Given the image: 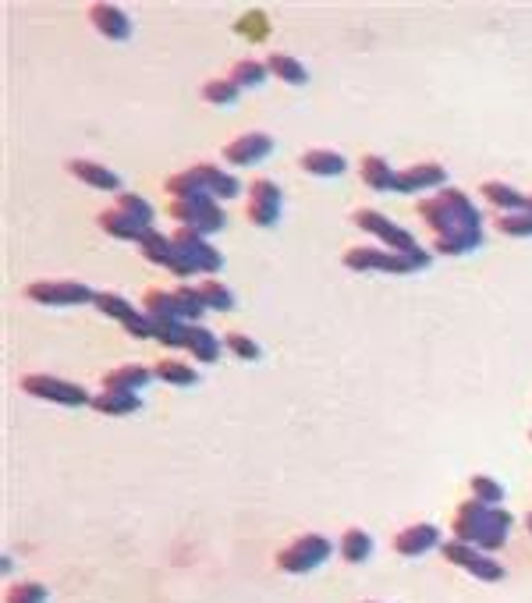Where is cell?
Here are the masks:
<instances>
[{
	"mask_svg": "<svg viewBox=\"0 0 532 603\" xmlns=\"http://www.w3.org/2000/svg\"><path fill=\"white\" fill-rule=\"evenodd\" d=\"M415 213L436 238H455V234L483 238V213L472 206L466 192L458 189H440L430 199H419Z\"/></svg>",
	"mask_w": 532,
	"mask_h": 603,
	"instance_id": "6da1fadb",
	"label": "cell"
},
{
	"mask_svg": "<svg viewBox=\"0 0 532 603\" xmlns=\"http://www.w3.org/2000/svg\"><path fill=\"white\" fill-rule=\"evenodd\" d=\"M352 221H355L359 231H366V234H373V238H380V242H384V249L401 253V255H412L419 270H423V266H430V253H426V249H419V245H415V238H412L401 224H394L391 217H384L380 210H369V206H363V210H355V213H352Z\"/></svg>",
	"mask_w": 532,
	"mask_h": 603,
	"instance_id": "7a4b0ae2",
	"label": "cell"
},
{
	"mask_svg": "<svg viewBox=\"0 0 532 603\" xmlns=\"http://www.w3.org/2000/svg\"><path fill=\"white\" fill-rule=\"evenodd\" d=\"M22 390L39 398V401H54L61 409H82V405L93 409V394L82 383L61 380V377H50V373H29V377H22Z\"/></svg>",
	"mask_w": 532,
	"mask_h": 603,
	"instance_id": "3957f363",
	"label": "cell"
},
{
	"mask_svg": "<svg viewBox=\"0 0 532 603\" xmlns=\"http://www.w3.org/2000/svg\"><path fill=\"white\" fill-rule=\"evenodd\" d=\"M170 217L178 221V227H192V231H200V234H217V231H224V210H220V203L213 199V195H196V199H170Z\"/></svg>",
	"mask_w": 532,
	"mask_h": 603,
	"instance_id": "277c9868",
	"label": "cell"
},
{
	"mask_svg": "<svg viewBox=\"0 0 532 603\" xmlns=\"http://www.w3.org/2000/svg\"><path fill=\"white\" fill-rule=\"evenodd\" d=\"M327 557H331V540L320 536V533H305L295 543H288L284 550H277V568L288 575H309L316 572Z\"/></svg>",
	"mask_w": 532,
	"mask_h": 603,
	"instance_id": "5b68a950",
	"label": "cell"
},
{
	"mask_svg": "<svg viewBox=\"0 0 532 603\" xmlns=\"http://www.w3.org/2000/svg\"><path fill=\"white\" fill-rule=\"evenodd\" d=\"M344 266L355 270V274H369V270H376V274H415L419 270L412 255L376 249V245H355V249H348L344 253Z\"/></svg>",
	"mask_w": 532,
	"mask_h": 603,
	"instance_id": "8992f818",
	"label": "cell"
},
{
	"mask_svg": "<svg viewBox=\"0 0 532 603\" xmlns=\"http://www.w3.org/2000/svg\"><path fill=\"white\" fill-rule=\"evenodd\" d=\"M170 242H174L178 255H181L196 274H217V270H224V255H220V249H213V245L206 242V234H200V231H192V227H178V231L170 234Z\"/></svg>",
	"mask_w": 532,
	"mask_h": 603,
	"instance_id": "52a82bcc",
	"label": "cell"
},
{
	"mask_svg": "<svg viewBox=\"0 0 532 603\" xmlns=\"http://www.w3.org/2000/svg\"><path fill=\"white\" fill-rule=\"evenodd\" d=\"M93 306L100 309L103 317L118 319L132 338H153V317L142 313V309H135L125 295H118V291H97Z\"/></svg>",
	"mask_w": 532,
	"mask_h": 603,
	"instance_id": "ba28073f",
	"label": "cell"
},
{
	"mask_svg": "<svg viewBox=\"0 0 532 603\" xmlns=\"http://www.w3.org/2000/svg\"><path fill=\"white\" fill-rule=\"evenodd\" d=\"M440 554H444L451 565L466 568V572H472L476 578H483V582H500V578H504V565L494 561L486 550L472 546V543H462V540L440 543Z\"/></svg>",
	"mask_w": 532,
	"mask_h": 603,
	"instance_id": "9c48e42d",
	"label": "cell"
},
{
	"mask_svg": "<svg viewBox=\"0 0 532 603\" xmlns=\"http://www.w3.org/2000/svg\"><path fill=\"white\" fill-rule=\"evenodd\" d=\"M22 295L39 306H89L97 298L93 287L78 285V281H33V285H26Z\"/></svg>",
	"mask_w": 532,
	"mask_h": 603,
	"instance_id": "30bf717a",
	"label": "cell"
},
{
	"mask_svg": "<svg viewBox=\"0 0 532 603\" xmlns=\"http://www.w3.org/2000/svg\"><path fill=\"white\" fill-rule=\"evenodd\" d=\"M138 253H142V259H149L153 266H164V270H170V274H178V277H192L196 270L178 255V249H174V242H170V234H160L157 227H146L142 234H138Z\"/></svg>",
	"mask_w": 532,
	"mask_h": 603,
	"instance_id": "8fae6325",
	"label": "cell"
},
{
	"mask_svg": "<svg viewBox=\"0 0 532 603\" xmlns=\"http://www.w3.org/2000/svg\"><path fill=\"white\" fill-rule=\"evenodd\" d=\"M281 203H284V195H281V185L277 182H270V178H260V182H252L249 185V221L256 224V227H273V224L281 221Z\"/></svg>",
	"mask_w": 532,
	"mask_h": 603,
	"instance_id": "7c38bea8",
	"label": "cell"
},
{
	"mask_svg": "<svg viewBox=\"0 0 532 603\" xmlns=\"http://www.w3.org/2000/svg\"><path fill=\"white\" fill-rule=\"evenodd\" d=\"M270 153H273V135H266V131H245L224 146V160L231 167H252Z\"/></svg>",
	"mask_w": 532,
	"mask_h": 603,
	"instance_id": "4fadbf2b",
	"label": "cell"
},
{
	"mask_svg": "<svg viewBox=\"0 0 532 603\" xmlns=\"http://www.w3.org/2000/svg\"><path fill=\"white\" fill-rule=\"evenodd\" d=\"M447 182V167L444 163H415V167H404L394 178V192L401 195H412V192H430L444 189Z\"/></svg>",
	"mask_w": 532,
	"mask_h": 603,
	"instance_id": "5bb4252c",
	"label": "cell"
},
{
	"mask_svg": "<svg viewBox=\"0 0 532 603\" xmlns=\"http://www.w3.org/2000/svg\"><path fill=\"white\" fill-rule=\"evenodd\" d=\"M394 550L401 557H423L430 550H440V529L433 522H419V525H408L394 536Z\"/></svg>",
	"mask_w": 532,
	"mask_h": 603,
	"instance_id": "9a60e30c",
	"label": "cell"
},
{
	"mask_svg": "<svg viewBox=\"0 0 532 603\" xmlns=\"http://www.w3.org/2000/svg\"><path fill=\"white\" fill-rule=\"evenodd\" d=\"M89 22H93V29L107 36V39H128L132 36V22H128V15L118 7V4H89Z\"/></svg>",
	"mask_w": 532,
	"mask_h": 603,
	"instance_id": "2e32d148",
	"label": "cell"
},
{
	"mask_svg": "<svg viewBox=\"0 0 532 603\" xmlns=\"http://www.w3.org/2000/svg\"><path fill=\"white\" fill-rule=\"evenodd\" d=\"M192 174L200 178L202 192H206V195H213L217 203H220V199H234V195L241 192V182L234 178L231 171L217 167V163H196V167H192Z\"/></svg>",
	"mask_w": 532,
	"mask_h": 603,
	"instance_id": "e0dca14e",
	"label": "cell"
},
{
	"mask_svg": "<svg viewBox=\"0 0 532 603\" xmlns=\"http://www.w3.org/2000/svg\"><path fill=\"white\" fill-rule=\"evenodd\" d=\"M157 373L149 366H138V362H128V366H118V369H107L103 373V390H125V394H138L146 383L153 380Z\"/></svg>",
	"mask_w": 532,
	"mask_h": 603,
	"instance_id": "ac0fdd59",
	"label": "cell"
},
{
	"mask_svg": "<svg viewBox=\"0 0 532 603\" xmlns=\"http://www.w3.org/2000/svg\"><path fill=\"white\" fill-rule=\"evenodd\" d=\"M67 171H71V178H78V182H86V185H93V189L100 192H118L121 189V178L110 171V167H103L97 160H71L67 163Z\"/></svg>",
	"mask_w": 532,
	"mask_h": 603,
	"instance_id": "d6986e66",
	"label": "cell"
},
{
	"mask_svg": "<svg viewBox=\"0 0 532 603\" xmlns=\"http://www.w3.org/2000/svg\"><path fill=\"white\" fill-rule=\"evenodd\" d=\"M299 167L305 174H316V178H341L348 171V160L337 150H305Z\"/></svg>",
	"mask_w": 532,
	"mask_h": 603,
	"instance_id": "ffe728a7",
	"label": "cell"
},
{
	"mask_svg": "<svg viewBox=\"0 0 532 603\" xmlns=\"http://www.w3.org/2000/svg\"><path fill=\"white\" fill-rule=\"evenodd\" d=\"M486 504H479L476 497L466 501V504H458V515H455V540L462 543H472L479 540V533H483V522H486Z\"/></svg>",
	"mask_w": 532,
	"mask_h": 603,
	"instance_id": "44dd1931",
	"label": "cell"
},
{
	"mask_svg": "<svg viewBox=\"0 0 532 603\" xmlns=\"http://www.w3.org/2000/svg\"><path fill=\"white\" fill-rule=\"evenodd\" d=\"M511 525H515V518L507 515L504 508H490L486 511V522H483V533H479V540H476V546L479 550H500L504 543H507V536H511Z\"/></svg>",
	"mask_w": 532,
	"mask_h": 603,
	"instance_id": "7402d4cb",
	"label": "cell"
},
{
	"mask_svg": "<svg viewBox=\"0 0 532 603\" xmlns=\"http://www.w3.org/2000/svg\"><path fill=\"white\" fill-rule=\"evenodd\" d=\"M185 351H192V359L202 362V366H213L220 359V341L213 330H206L202 323H192L189 327V341H185Z\"/></svg>",
	"mask_w": 532,
	"mask_h": 603,
	"instance_id": "603a6c76",
	"label": "cell"
},
{
	"mask_svg": "<svg viewBox=\"0 0 532 603\" xmlns=\"http://www.w3.org/2000/svg\"><path fill=\"white\" fill-rule=\"evenodd\" d=\"M359 171H363V182H366L373 192H394V178H398V171H394V167H391L384 157L366 153L363 163H359Z\"/></svg>",
	"mask_w": 532,
	"mask_h": 603,
	"instance_id": "cb8c5ba5",
	"label": "cell"
},
{
	"mask_svg": "<svg viewBox=\"0 0 532 603\" xmlns=\"http://www.w3.org/2000/svg\"><path fill=\"white\" fill-rule=\"evenodd\" d=\"M483 195H486L490 206H497L504 213H522L526 203H529V195H522V192L515 189V185H507V182H483Z\"/></svg>",
	"mask_w": 532,
	"mask_h": 603,
	"instance_id": "d4e9b609",
	"label": "cell"
},
{
	"mask_svg": "<svg viewBox=\"0 0 532 603\" xmlns=\"http://www.w3.org/2000/svg\"><path fill=\"white\" fill-rule=\"evenodd\" d=\"M266 68H270V75H277L281 82H288V86H305L309 82V68L299 61V57H292V54H270L266 57Z\"/></svg>",
	"mask_w": 532,
	"mask_h": 603,
	"instance_id": "484cf974",
	"label": "cell"
},
{
	"mask_svg": "<svg viewBox=\"0 0 532 603\" xmlns=\"http://www.w3.org/2000/svg\"><path fill=\"white\" fill-rule=\"evenodd\" d=\"M93 409L100 415H135L142 409L138 394H125V390H100L93 398Z\"/></svg>",
	"mask_w": 532,
	"mask_h": 603,
	"instance_id": "4316f807",
	"label": "cell"
},
{
	"mask_svg": "<svg viewBox=\"0 0 532 603\" xmlns=\"http://www.w3.org/2000/svg\"><path fill=\"white\" fill-rule=\"evenodd\" d=\"M114 210H121V213H125L132 224H138L142 231L153 227V217H157L153 206H149V199H142V195H135V192H121L118 203H114Z\"/></svg>",
	"mask_w": 532,
	"mask_h": 603,
	"instance_id": "83f0119b",
	"label": "cell"
},
{
	"mask_svg": "<svg viewBox=\"0 0 532 603\" xmlns=\"http://www.w3.org/2000/svg\"><path fill=\"white\" fill-rule=\"evenodd\" d=\"M341 557L348 561V565H366L369 554H373V540H369V533L363 529H344V536H341Z\"/></svg>",
	"mask_w": 532,
	"mask_h": 603,
	"instance_id": "f1b7e54d",
	"label": "cell"
},
{
	"mask_svg": "<svg viewBox=\"0 0 532 603\" xmlns=\"http://www.w3.org/2000/svg\"><path fill=\"white\" fill-rule=\"evenodd\" d=\"M189 327H192V323H185V319H153V341H160L164 348L185 351Z\"/></svg>",
	"mask_w": 532,
	"mask_h": 603,
	"instance_id": "f546056e",
	"label": "cell"
},
{
	"mask_svg": "<svg viewBox=\"0 0 532 603\" xmlns=\"http://www.w3.org/2000/svg\"><path fill=\"white\" fill-rule=\"evenodd\" d=\"M100 227L110 234V238H118V242H138V234H142V227L132 224L121 210H114V206L100 213Z\"/></svg>",
	"mask_w": 532,
	"mask_h": 603,
	"instance_id": "4dcf8cb0",
	"label": "cell"
},
{
	"mask_svg": "<svg viewBox=\"0 0 532 603\" xmlns=\"http://www.w3.org/2000/svg\"><path fill=\"white\" fill-rule=\"evenodd\" d=\"M170 298H174V309H178V319H185V323H196L202 317V309H206V302H202L200 287H174L170 291Z\"/></svg>",
	"mask_w": 532,
	"mask_h": 603,
	"instance_id": "1f68e13d",
	"label": "cell"
},
{
	"mask_svg": "<svg viewBox=\"0 0 532 603\" xmlns=\"http://www.w3.org/2000/svg\"><path fill=\"white\" fill-rule=\"evenodd\" d=\"M266 75H270V68H266V61H238L231 64V71H228V78H231L238 89H256L260 82H263Z\"/></svg>",
	"mask_w": 532,
	"mask_h": 603,
	"instance_id": "d6a6232c",
	"label": "cell"
},
{
	"mask_svg": "<svg viewBox=\"0 0 532 603\" xmlns=\"http://www.w3.org/2000/svg\"><path fill=\"white\" fill-rule=\"evenodd\" d=\"M153 373H157V380L174 383V387H192V383L200 380L196 369L185 366V362H178V359H160V362L153 366Z\"/></svg>",
	"mask_w": 532,
	"mask_h": 603,
	"instance_id": "836d02e7",
	"label": "cell"
},
{
	"mask_svg": "<svg viewBox=\"0 0 532 603\" xmlns=\"http://www.w3.org/2000/svg\"><path fill=\"white\" fill-rule=\"evenodd\" d=\"M142 313H149L153 319H178V309H174L170 291H160V287H149V291L142 295Z\"/></svg>",
	"mask_w": 532,
	"mask_h": 603,
	"instance_id": "e575fe53",
	"label": "cell"
},
{
	"mask_svg": "<svg viewBox=\"0 0 532 603\" xmlns=\"http://www.w3.org/2000/svg\"><path fill=\"white\" fill-rule=\"evenodd\" d=\"M468 490H472V497H476L479 504H486V508H500V501H504V486H500L494 476H472Z\"/></svg>",
	"mask_w": 532,
	"mask_h": 603,
	"instance_id": "d590c367",
	"label": "cell"
},
{
	"mask_svg": "<svg viewBox=\"0 0 532 603\" xmlns=\"http://www.w3.org/2000/svg\"><path fill=\"white\" fill-rule=\"evenodd\" d=\"M164 189L170 199H196V195H206L200 185V178L192 171H181V174H170L164 182Z\"/></svg>",
	"mask_w": 532,
	"mask_h": 603,
	"instance_id": "8d00e7d4",
	"label": "cell"
},
{
	"mask_svg": "<svg viewBox=\"0 0 532 603\" xmlns=\"http://www.w3.org/2000/svg\"><path fill=\"white\" fill-rule=\"evenodd\" d=\"M200 295H202V302H206V309H217V313H228V309H234L231 287L220 285V281H202Z\"/></svg>",
	"mask_w": 532,
	"mask_h": 603,
	"instance_id": "74e56055",
	"label": "cell"
},
{
	"mask_svg": "<svg viewBox=\"0 0 532 603\" xmlns=\"http://www.w3.org/2000/svg\"><path fill=\"white\" fill-rule=\"evenodd\" d=\"M238 93H241V89L234 86L228 75H224V78H213V82H206V86H202V99H206V103H213V107H228V103L238 99Z\"/></svg>",
	"mask_w": 532,
	"mask_h": 603,
	"instance_id": "f35d334b",
	"label": "cell"
},
{
	"mask_svg": "<svg viewBox=\"0 0 532 603\" xmlns=\"http://www.w3.org/2000/svg\"><path fill=\"white\" fill-rule=\"evenodd\" d=\"M500 234H507V238H532V213H500L497 221H494Z\"/></svg>",
	"mask_w": 532,
	"mask_h": 603,
	"instance_id": "ab89813d",
	"label": "cell"
},
{
	"mask_svg": "<svg viewBox=\"0 0 532 603\" xmlns=\"http://www.w3.org/2000/svg\"><path fill=\"white\" fill-rule=\"evenodd\" d=\"M50 593L43 582H15L7 593H4V603H46Z\"/></svg>",
	"mask_w": 532,
	"mask_h": 603,
	"instance_id": "60d3db41",
	"label": "cell"
},
{
	"mask_svg": "<svg viewBox=\"0 0 532 603\" xmlns=\"http://www.w3.org/2000/svg\"><path fill=\"white\" fill-rule=\"evenodd\" d=\"M224 348L234 351L241 362H256V359L263 355V348H260V345H256L249 334H228V338H224Z\"/></svg>",
	"mask_w": 532,
	"mask_h": 603,
	"instance_id": "b9f144b4",
	"label": "cell"
},
{
	"mask_svg": "<svg viewBox=\"0 0 532 603\" xmlns=\"http://www.w3.org/2000/svg\"><path fill=\"white\" fill-rule=\"evenodd\" d=\"M526 529H529V536H532V511L526 515Z\"/></svg>",
	"mask_w": 532,
	"mask_h": 603,
	"instance_id": "7bdbcfd3",
	"label": "cell"
},
{
	"mask_svg": "<svg viewBox=\"0 0 532 603\" xmlns=\"http://www.w3.org/2000/svg\"><path fill=\"white\" fill-rule=\"evenodd\" d=\"M526 213H532V195H529V203H526Z\"/></svg>",
	"mask_w": 532,
	"mask_h": 603,
	"instance_id": "ee69618b",
	"label": "cell"
},
{
	"mask_svg": "<svg viewBox=\"0 0 532 603\" xmlns=\"http://www.w3.org/2000/svg\"><path fill=\"white\" fill-rule=\"evenodd\" d=\"M363 603H376V600H363Z\"/></svg>",
	"mask_w": 532,
	"mask_h": 603,
	"instance_id": "f6af8a7d",
	"label": "cell"
},
{
	"mask_svg": "<svg viewBox=\"0 0 532 603\" xmlns=\"http://www.w3.org/2000/svg\"><path fill=\"white\" fill-rule=\"evenodd\" d=\"M529 441H532V433H529Z\"/></svg>",
	"mask_w": 532,
	"mask_h": 603,
	"instance_id": "bcb514c9",
	"label": "cell"
}]
</instances>
